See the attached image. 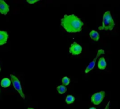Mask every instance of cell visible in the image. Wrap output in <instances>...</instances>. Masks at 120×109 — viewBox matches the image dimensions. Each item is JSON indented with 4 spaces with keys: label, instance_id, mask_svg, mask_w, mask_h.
Segmentation results:
<instances>
[{
    "label": "cell",
    "instance_id": "cell-1",
    "mask_svg": "<svg viewBox=\"0 0 120 109\" xmlns=\"http://www.w3.org/2000/svg\"><path fill=\"white\" fill-rule=\"evenodd\" d=\"M83 22L75 14H65L61 19V26L67 33H79L82 31Z\"/></svg>",
    "mask_w": 120,
    "mask_h": 109
},
{
    "label": "cell",
    "instance_id": "cell-2",
    "mask_svg": "<svg viewBox=\"0 0 120 109\" xmlns=\"http://www.w3.org/2000/svg\"><path fill=\"white\" fill-rule=\"evenodd\" d=\"M115 26L114 21L112 17L111 13L109 11L105 12L103 14L102 19V25L98 27L99 30H104V31H112Z\"/></svg>",
    "mask_w": 120,
    "mask_h": 109
},
{
    "label": "cell",
    "instance_id": "cell-3",
    "mask_svg": "<svg viewBox=\"0 0 120 109\" xmlns=\"http://www.w3.org/2000/svg\"><path fill=\"white\" fill-rule=\"evenodd\" d=\"M10 77H11L12 84H13L14 89L18 91V93L20 94L21 98H23L24 99L25 98V94L23 93V89H22V86H21V84L19 79H18L17 77H16L13 74H10Z\"/></svg>",
    "mask_w": 120,
    "mask_h": 109
},
{
    "label": "cell",
    "instance_id": "cell-4",
    "mask_svg": "<svg viewBox=\"0 0 120 109\" xmlns=\"http://www.w3.org/2000/svg\"><path fill=\"white\" fill-rule=\"evenodd\" d=\"M105 96V92L102 91L100 92H97L92 95L91 96V102L94 105H99L102 103L104 98Z\"/></svg>",
    "mask_w": 120,
    "mask_h": 109
},
{
    "label": "cell",
    "instance_id": "cell-5",
    "mask_svg": "<svg viewBox=\"0 0 120 109\" xmlns=\"http://www.w3.org/2000/svg\"><path fill=\"white\" fill-rule=\"evenodd\" d=\"M82 50L83 48L81 45H80L76 42H74L69 47V52L74 56L79 55V54H80L82 52Z\"/></svg>",
    "mask_w": 120,
    "mask_h": 109
},
{
    "label": "cell",
    "instance_id": "cell-6",
    "mask_svg": "<svg viewBox=\"0 0 120 109\" xmlns=\"http://www.w3.org/2000/svg\"><path fill=\"white\" fill-rule=\"evenodd\" d=\"M105 54V51H104L103 49H100V50H98V52H97V55H96V57L93 60V61H91V62L89 63V65H88V67L86 68L85 73H86V74L88 73L89 72H90V71L95 67V65L97 59L98 58V57H100V56L101 55V54Z\"/></svg>",
    "mask_w": 120,
    "mask_h": 109
},
{
    "label": "cell",
    "instance_id": "cell-7",
    "mask_svg": "<svg viewBox=\"0 0 120 109\" xmlns=\"http://www.w3.org/2000/svg\"><path fill=\"white\" fill-rule=\"evenodd\" d=\"M9 12V6L3 0H0V13L3 15H7Z\"/></svg>",
    "mask_w": 120,
    "mask_h": 109
},
{
    "label": "cell",
    "instance_id": "cell-8",
    "mask_svg": "<svg viewBox=\"0 0 120 109\" xmlns=\"http://www.w3.org/2000/svg\"><path fill=\"white\" fill-rule=\"evenodd\" d=\"M9 38V34L7 31H0V46L7 43Z\"/></svg>",
    "mask_w": 120,
    "mask_h": 109
},
{
    "label": "cell",
    "instance_id": "cell-9",
    "mask_svg": "<svg viewBox=\"0 0 120 109\" xmlns=\"http://www.w3.org/2000/svg\"><path fill=\"white\" fill-rule=\"evenodd\" d=\"M98 67L100 70H105L107 67V62L105 61V59L102 57L99 59L98 61Z\"/></svg>",
    "mask_w": 120,
    "mask_h": 109
},
{
    "label": "cell",
    "instance_id": "cell-10",
    "mask_svg": "<svg viewBox=\"0 0 120 109\" xmlns=\"http://www.w3.org/2000/svg\"><path fill=\"white\" fill-rule=\"evenodd\" d=\"M11 80L9 79H8L7 77V78L5 77V78L2 79V81H1V86L3 88H7V87H9L11 86Z\"/></svg>",
    "mask_w": 120,
    "mask_h": 109
},
{
    "label": "cell",
    "instance_id": "cell-11",
    "mask_svg": "<svg viewBox=\"0 0 120 109\" xmlns=\"http://www.w3.org/2000/svg\"><path fill=\"white\" fill-rule=\"evenodd\" d=\"M89 35L91 38V39H93L95 41H98L100 39V35L96 31H94V30L91 31L89 33Z\"/></svg>",
    "mask_w": 120,
    "mask_h": 109
},
{
    "label": "cell",
    "instance_id": "cell-12",
    "mask_svg": "<svg viewBox=\"0 0 120 109\" xmlns=\"http://www.w3.org/2000/svg\"><path fill=\"white\" fill-rule=\"evenodd\" d=\"M56 90H57V91H58V93L59 94H63V93H64L67 92V89L64 85H59V86H58L56 87Z\"/></svg>",
    "mask_w": 120,
    "mask_h": 109
},
{
    "label": "cell",
    "instance_id": "cell-13",
    "mask_svg": "<svg viewBox=\"0 0 120 109\" xmlns=\"http://www.w3.org/2000/svg\"><path fill=\"white\" fill-rule=\"evenodd\" d=\"M74 101H75V98L72 95H68L66 98V103L67 104H71L74 102Z\"/></svg>",
    "mask_w": 120,
    "mask_h": 109
},
{
    "label": "cell",
    "instance_id": "cell-14",
    "mask_svg": "<svg viewBox=\"0 0 120 109\" xmlns=\"http://www.w3.org/2000/svg\"><path fill=\"white\" fill-rule=\"evenodd\" d=\"M62 85L64 86H67L70 84V79L68 77H64L62 78Z\"/></svg>",
    "mask_w": 120,
    "mask_h": 109
},
{
    "label": "cell",
    "instance_id": "cell-15",
    "mask_svg": "<svg viewBox=\"0 0 120 109\" xmlns=\"http://www.w3.org/2000/svg\"><path fill=\"white\" fill-rule=\"evenodd\" d=\"M38 2H39V0H33V1H31V0H27V2L30 4H35Z\"/></svg>",
    "mask_w": 120,
    "mask_h": 109
},
{
    "label": "cell",
    "instance_id": "cell-16",
    "mask_svg": "<svg viewBox=\"0 0 120 109\" xmlns=\"http://www.w3.org/2000/svg\"><path fill=\"white\" fill-rule=\"evenodd\" d=\"M109 105H110V101H108V103H107L106 107L105 108V109H109Z\"/></svg>",
    "mask_w": 120,
    "mask_h": 109
},
{
    "label": "cell",
    "instance_id": "cell-17",
    "mask_svg": "<svg viewBox=\"0 0 120 109\" xmlns=\"http://www.w3.org/2000/svg\"><path fill=\"white\" fill-rule=\"evenodd\" d=\"M89 109H96L95 108H94V107H91V108H90Z\"/></svg>",
    "mask_w": 120,
    "mask_h": 109
},
{
    "label": "cell",
    "instance_id": "cell-18",
    "mask_svg": "<svg viewBox=\"0 0 120 109\" xmlns=\"http://www.w3.org/2000/svg\"><path fill=\"white\" fill-rule=\"evenodd\" d=\"M28 109H34V108H28Z\"/></svg>",
    "mask_w": 120,
    "mask_h": 109
},
{
    "label": "cell",
    "instance_id": "cell-19",
    "mask_svg": "<svg viewBox=\"0 0 120 109\" xmlns=\"http://www.w3.org/2000/svg\"><path fill=\"white\" fill-rule=\"evenodd\" d=\"M0 72H1V66H0Z\"/></svg>",
    "mask_w": 120,
    "mask_h": 109
}]
</instances>
